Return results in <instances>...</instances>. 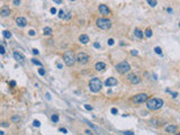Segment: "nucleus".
I'll use <instances>...</instances> for the list:
<instances>
[{
  "mask_svg": "<svg viewBox=\"0 0 180 135\" xmlns=\"http://www.w3.org/2000/svg\"><path fill=\"white\" fill-rule=\"evenodd\" d=\"M33 53H34V54H39V52H38V50H36V48H33Z\"/></svg>",
  "mask_w": 180,
  "mask_h": 135,
  "instance_id": "nucleus-39",
  "label": "nucleus"
},
{
  "mask_svg": "<svg viewBox=\"0 0 180 135\" xmlns=\"http://www.w3.org/2000/svg\"><path fill=\"white\" fill-rule=\"evenodd\" d=\"M108 44H109V45H114V39H113V38H109V39H108Z\"/></svg>",
  "mask_w": 180,
  "mask_h": 135,
  "instance_id": "nucleus-34",
  "label": "nucleus"
},
{
  "mask_svg": "<svg viewBox=\"0 0 180 135\" xmlns=\"http://www.w3.org/2000/svg\"><path fill=\"white\" fill-rule=\"evenodd\" d=\"M99 11H100V14H101V15H104V16H107V15H109V14H110V9L108 8L106 5H99Z\"/></svg>",
  "mask_w": 180,
  "mask_h": 135,
  "instance_id": "nucleus-9",
  "label": "nucleus"
},
{
  "mask_svg": "<svg viewBox=\"0 0 180 135\" xmlns=\"http://www.w3.org/2000/svg\"><path fill=\"white\" fill-rule=\"evenodd\" d=\"M32 62L34 64H37V65H39V67H42V63L39 62L38 60H36V59H32Z\"/></svg>",
  "mask_w": 180,
  "mask_h": 135,
  "instance_id": "nucleus-26",
  "label": "nucleus"
},
{
  "mask_svg": "<svg viewBox=\"0 0 180 135\" xmlns=\"http://www.w3.org/2000/svg\"><path fill=\"white\" fill-rule=\"evenodd\" d=\"M97 26L101 29H109L112 27V21L109 19H106V18H99V19H97Z\"/></svg>",
  "mask_w": 180,
  "mask_h": 135,
  "instance_id": "nucleus-4",
  "label": "nucleus"
},
{
  "mask_svg": "<svg viewBox=\"0 0 180 135\" xmlns=\"http://www.w3.org/2000/svg\"><path fill=\"white\" fill-rule=\"evenodd\" d=\"M63 59H64V62L68 67H72L74 62L77 61V56L73 53V51H65L64 55H63Z\"/></svg>",
  "mask_w": 180,
  "mask_h": 135,
  "instance_id": "nucleus-2",
  "label": "nucleus"
},
{
  "mask_svg": "<svg viewBox=\"0 0 180 135\" xmlns=\"http://www.w3.org/2000/svg\"><path fill=\"white\" fill-rule=\"evenodd\" d=\"M134 35H135L136 37H138V38L143 37V33H142V30H140L138 28H136V29L134 30Z\"/></svg>",
  "mask_w": 180,
  "mask_h": 135,
  "instance_id": "nucleus-18",
  "label": "nucleus"
},
{
  "mask_svg": "<svg viewBox=\"0 0 180 135\" xmlns=\"http://www.w3.org/2000/svg\"><path fill=\"white\" fill-rule=\"evenodd\" d=\"M43 33H44V35H46V36H50V35H52L53 30H52L51 27H44Z\"/></svg>",
  "mask_w": 180,
  "mask_h": 135,
  "instance_id": "nucleus-17",
  "label": "nucleus"
},
{
  "mask_svg": "<svg viewBox=\"0 0 180 135\" xmlns=\"http://www.w3.org/2000/svg\"><path fill=\"white\" fill-rule=\"evenodd\" d=\"M28 34H29L30 36H34V35H35V30H33V29H30L29 32H28Z\"/></svg>",
  "mask_w": 180,
  "mask_h": 135,
  "instance_id": "nucleus-35",
  "label": "nucleus"
},
{
  "mask_svg": "<svg viewBox=\"0 0 180 135\" xmlns=\"http://www.w3.org/2000/svg\"><path fill=\"white\" fill-rule=\"evenodd\" d=\"M86 134H92V133H91V131H86Z\"/></svg>",
  "mask_w": 180,
  "mask_h": 135,
  "instance_id": "nucleus-47",
  "label": "nucleus"
},
{
  "mask_svg": "<svg viewBox=\"0 0 180 135\" xmlns=\"http://www.w3.org/2000/svg\"><path fill=\"white\" fill-rule=\"evenodd\" d=\"M57 68H59V69H62V64L59 63V64H57Z\"/></svg>",
  "mask_w": 180,
  "mask_h": 135,
  "instance_id": "nucleus-46",
  "label": "nucleus"
},
{
  "mask_svg": "<svg viewBox=\"0 0 180 135\" xmlns=\"http://www.w3.org/2000/svg\"><path fill=\"white\" fill-rule=\"evenodd\" d=\"M59 131L61 132V133H64V134H66V133H68V131H66V128H64V127H61L60 130H59Z\"/></svg>",
  "mask_w": 180,
  "mask_h": 135,
  "instance_id": "nucleus-30",
  "label": "nucleus"
},
{
  "mask_svg": "<svg viewBox=\"0 0 180 135\" xmlns=\"http://www.w3.org/2000/svg\"><path fill=\"white\" fill-rule=\"evenodd\" d=\"M54 2H56V4H61V0H54Z\"/></svg>",
  "mask_w": 180,
  "mask_h": 135,
  "instance_id": "nucleus-44",
  "label": "nucleus"
},
{
  "mask_svg": "<svg viewBox=\"0 0 180 135\" xmlns=\"http://www.w3.org/2000/svg\"><path fill=\"white\" fill-rule=\"evenodd\" d=\"M146 106L150 110H158L163 106V100L161 98H151L147 99Z\"/></svg>",
  "mask_w": 180,
  "mask_h": 135,
  "instance_id": "nucleus-1",
  "label": "nucleus"
},
{
  "mask_svg": "<svg viewBox=\"0 0 180 135\" xmlns=\"http://www.w3.org/2000/svg\"><path fill=\"white\" fill-rule=\"evenodd\" d=\"M179 27H180V23H179Z\"/></svg>",
  "mask_w": 180,
  "mask_h": 135,
  "instance_id": "nucleus-49",
  "label": "nucleus"
},
{
  "mask_svg": "<svg viewBox=\"0 0 180 135\" xmlns=\"http://www.w3.org/2000/svg\"><path fill=\"white\" fill-rule=\"evenodd\" d=\"M154 52L156 54H162V50H161V47H159V46H156L154 48Z\"/></svg>",
  "mask_w": 180,
  "mask_h": 135,
  "instance_id": "nucleus-24",
  "label": "nucleus"
},
{
  "mask_svg": "<svg viewBox=\"0 0 180 135\" xmlns=\"http://www.w3.org/2000/svg\"><path fill=\"white\" fill-rule=\"evenodd\" d=\"M59 17H60V18H64L65 17V13L63 10H60V11H59Z\"/></svg>",
  "mask_w": 180,
  "mask_h": 135,
  "instance_id": "nucleus-27",
  "label": "nucleus"
},
{
  "mask_svg": "<svg viewBox=\"0 0 180 135\" xmlns=\"http://www.w3.org/2000/svg\"><path fill=\"white\" fill-rule=\"evenodd\" d=\"M14 5L15 6H19L20 5V0H14Z\"/></svg>",
  "mask_w": 180,
  "mask_h": 135,
  "instance_id": "nucleus-32",
  "label": "nucleus"
},
{
  "mask_svg": "<svg viewBox=\"0 0 180 135\" xmlns=\"http://www.w3.org/2000/svg\"><path fill=\"white\" fill-rule=\"evenodd\" d=\"M117 113H118V111H117V109H116V108H112V114L116 115Z\"/></svg>",
  "mask_w": 180,
  "mask_h": 135,
  "instance_id": "nucleus-36",
  "label": "nucleus"
},
{
  "mask_svg": "<svg viewBox=\"0 0 180 135\" xmlns=\"http://www.w3.org/2000/svg\"><path fill=\"white\" fill-rule=\"evenodd\" d=\"M5 52H6V50H5V45H4V43H2V45L0 46V53H1V54H5Z\"/></svg>",
  "mask_w": 180,
  "mask_h": 135,
  "instance_id": "nucleus-28",
  "label": "nucleus"
},
{
  "mask_svg": "<svg viewBox=\"0 0 180 135\" xmlns=\"http://www.w3.org/2000/svg\"><path fill=\"white\" fill-rule=\"evenodd\" d=\"M101 88H103V83H101V81L99 80V79L94 78V79L90 80L89 89L92 91V92H99V91L101 90Z\"/></svg>",
  "mask_w": 180,
  "mask_h": 135,
  "instance_id": "nucleus-3",
  "label": "nucleus"
},
{
  "mask_svg": "<svg viewBox=\"0 0 180 135\" xmlns=\"http://www.w3.org/2000/svg\"><path fill=\"white\" fill-rule=\"evenodd\" d=\"M79 41H80L82 44H87V43L89 42V37H88V35L82 34V35H80V36H79Z\"/></svg>",
  "mask_w": 180,
  "mask_h": 135,
  "instance_id": "nucleus-16",
  "label": "nucleus"
},
{
  "mask_svg": "<svg viewBox=\"0 0 180 135\" xmlns=\"http://www.w3.org/2000/svg\"><path fill=\"white\" fill-rule=\"evenodd\" d=\"M127 80L131 82V83L133 84H137L141 82V79H140V77H137L136 74H128L127 76Z\"/></svg>",
  "mask_w": 180,
  "mask_h": 135,
  "instance_id": "nucleus-8",
  "label": "nucleus"
},
{
  "mask_svg": "<svg viewBox=\"0 0 180 135\" xmlns=\"http://www.w3.org/2000/svg\"><path fill=\"white\" fill-rule=\"evenodd\" d=\"M1 126L2 127H7V126H9V123H1Z\"/></svg>",
  "mask_w": 180,
  "mask_h": 135,
  "instance_id": "nucleus-37",
  "label": "nucleus"
},
{
  "mask_svg": "<svg viewBox=\"0 0 180 135\" xmlns=\"http://www.w3.org/2000/svg\"><path fill=\"white\" fill-rule=\"evenodd\" d=\"M94 47H96V48H100V44H99L98 42L94 43Z\"/></svg>",
  "mask_w": 180,
  "mask_h": 135,
  "instance_id": "nucleus-33",
  "label": "nucleus"
},
{
  "mask_svg": "<svg viewBox=\"0 0 180 135\" xmlns=\"http://www.w3.org/2000/svg\"><path fill=\"white\" fill-rule=\"evenodd\" d=\"M56 11H57V10H56L54 7H53V8H51V13L53 14V15H54V14H56Z\"/></svg>",
  "mask_w": 180,
  "mask_h": 135,
  "instance_id": "nucleus-38",
  "label": "nucleus"
},
{
  "mask_svg": "<svg viewBox=\"0 0 180 135\" xmlns=\"http://www.w3.org/2000/svg\"><path fill=\"white\" fill-rule=\"evenodd\" d=\"M145 36L146 37H151V36H152V30L147 28V29L145 30Z\"/></svg>",
  "mask_w": 180,
  "mask_h": 135,
  "instance_id": "nucleus-23",
  "label": "nucleus"
},
{
  "mask_svg": "<svg viewBox=\"0 0 180 135\" xmlns=\"http://www.w3.org/2000/svg\"><path fill=\"white\" fill-rule=\"evenodd\" d=\"M167 10H168V13H172V9L171 8H168Z\"/></svg>",
  "mask_w": 180,
  "mask_h": 135,
  "instance_id": "nucleus-45",
  "label": "nucleus"
},
{
  "mask_svg": "<svg viewBox=\"0 0 180 135\" xmlns=\"http://www.w3.org/2000/svg\"><path fill=\"white\" fill-rule=\"evenodd\" d=\"M124 134H126V135H134V133H133V132H124Z\"/></svg>",
  "mask_w": 180,
  "mask_h": 135,
  "instance_id": "nucleus-40",
  "label": "nucleus"
},
{
  "mask_svg": "<svg viewBox=\"0 0 180 135\" xmlns=\"http://www.w3.org/2000/svg\"><path fill=\"white\" fill-rule=\"evenodd\" d=\"M77 61L80 64L88 63V61H89V55L87 54V53H83V52H81V53H79V54L77 55Z\"/></svg>",
  "mask_w": 180,
  "mask_h": 135,
  "instance_id": "nucleus-7",
  "label": "nucleus"
},
{
  "mask_svg": "<svg viewBox=\"0 0 180 135\" xmlns=\"http://www.w3.org/2000/svg\"><path fill=\"white\" fill-rule=\"evenodd\" d=\"M132 54H133V55H137V51L136 50H133V51H132Z\"/></svg>",
  "mask_w": 180,
  "mask_h": 135,
  "instance_id": "nucleus-42",
  "label": "nucleus"
},
{
  "mask_svg": "<svg viewBox=\"0 0 180 135\" xmlns=\"http://www.w3.org/2000/svg\"><path fill=\"white\" fill-rule=\"evenodd\" d=\"M85 108H86L87 110H92V106H90V105H88V104H86V105H85Z\"/></svg>",
  "mask_w": 180,
  "mask_h": 135,
  "instance_id": "nucleus-29",
  "label": "nucleus"
},
{
  "mask_svg": "<svg viewBox=\"0 0 180 135\" xmlns=\"http://www.w3.org/2000/svg\"><path fill=\"white\" fill-rule=\"evenodd\" d=\"M2 35H4V37L5 38H11V33H10V32H9V30H4V32H2Z\"/></svg>",
  "mask_w": 180,
  "mask_h": 135,
  "instance_id": "nucleus-19",
  "label": "nucleus"
},
{
  "mask_svg": "<svg viewBox=\"0 0 180 135\" xmlns=\"http://www.w3.org/2000/svg\"><path fill=\"white\" fill-rule=\"evenodd\" d=\"M147 99H149V96L146 93H138L132 98V101L135 104H143V102L147 101Z\"/></svg>",
  "mask_w": 180,
  "mask_h": 135,
  "instance_id": "nucleus-6",
  "label": "nucleus"
},
{
  "mask_svg": "<svg viewBox=\"0 0 180 135\" xmlns=\"http://www.w3.org/2000/svg\"><path fill=\"white\" fill-rule=\"evenodd\" d=\"M95 68H96L97 71H104V70L106 69V64L104 63V62H97L96 65H95Z\"/></svg>",
  "mask_w": 180,
  "mask_h": 135,
  "instance_id": "nucleus-15",
  "label": "nucleus"
},
{
  "mask_svg": "<svg viewBox=\"0 0 180 135\" xmlns=\"http://www.w3.org/2000/svg\"><path fill=\"white\" fill-rule=\"evenodd\" d=\"M20 121V117L19 116H17V115H15V116H13L11 117V122H14V123H18Z\"/></svg>",
  "mask_w": 180,
  "mask_h": 135,
  "instance_id": "nucleus-21",
  "label": "nucleus"
},
{
  "mask_svg": "<svg viewBox=\"0 0 180 135\" xmlns=\"http://www.w3.org/2000/svg\"><path fill=\"white\" fill-rule=\"evenodd\" d=\"M118 81L115 78H108L107 80L105 81V86L106 87H114V86H117Z\"/></svg>",
  "mask_w": 180,
  "mask_h": 135,
  "instance_id": "nucleus-11",
  "label": "nucleus"
},
{
  "mask_svg": "<svg viewBox=\"0 0 180 135\" xmlns=\"http://www.w3.org/2000/svg\"><path fill=\"white\" fill-rule=\"evenodd\" d=\"M10 86H11V87H15V86H16V82H15V81H10Z\"/></svg>",
  "mask_w": 180,
  "mask_h": 135,
  "instance_id": "nucleus-41",
  "label": "nucleus"
},
{
  "mask_svg": "<svg viewBox=\"0 0 180 135\" xmlns=\"http://www.w3.org/2000/svg\"><path fill=\"white\" fill-rule=\"evenodd\" d=\"M14 59L18 61V62H24L25 61V56L20 53V52H14Z\"/></svg>",
  "mask_w": 180,
  "mask_h": 135,
  "instance_id": "nucleus-12",
  "label": "nucleus"
},
{
  "mask_svg": "<svg viewBox=\"0 0 180 135\" xmlns=\"http://www.w3.org/2000/svg\"><path fill=\"white\" fill-rule=\"evenodd\" d=\"M38 73L41 74V76H44V74H45V71H44V69H42V68H41V69L38 70Z\"/></svg>",
  "mask_w": 180,
  "mask_h": 135,
  "instance_id": "nucleus-31",
  "label": "nucleus"
},
{
  "mask_svg": "<svg viewBox=\"0 0 180 135\" xmlns=\"http://www.w3.org/2000/svg\"><path fill=\"white\" fill-rule=\"evenodd\" d=\"M171 95H172V97H173V98H176L177 96H178V93H177V92H172Z\"/></svg>",
  "mask_w": 180,
  "mask_h": 135,
  "instance_id": "nucleus-43",
  "label": "nucleus"
},
{
  "mask_svg": "<svg viewBox=\"0 0 180 135\" xmlns=\"http://www.w3.org/2000/svg\"><path fill=\"white\" fill-rule=\"evenodd\" d=\"M177 131H178V127L176 125H169L166 127V132L168 134H175V133H177Z\"/></svg>",
  "mask_w": 180,
  "mask_h": 135,
  "instance_id": "nucleus-13",
  "label": "nucleus"
},
{
  "mask_svg": "<svg viewBox=\"0 0 180 135\" xmlns=\"http://www.w3.org/2000/svg\"><path fill=\"white\" fill-rule=\"evenodd\" d=\"M16 25L18 27H25L27 25V20H26L25 17H18L16 18Z\"/></svg>",
  "mask_w": 180,
  "mask_h": 135,
  "instance_id": "nucleus-10",
  "label": "nucleus"
},
{
  "mask_svg": "<svg viewBox=\"0 0 180 135\" xmlns=\"http://www.w3.org/2000/svg\"><path fill=\"white\" fill-rule=\"evenodd\" d=\"M0 15L2 17H7L10 15V8L9 7H2L0 10Z\"/></svg>",
  "mask_w": 180,
  "mask_h": 135,
  "instance_id": "nucleus-14",
  "label": "nucleus"
},
{
  "mask_svg": "<svg viewBox=\"0 0 180 135\" xmlns=\"http://www.w3.org/2000/svg\"><path fill=\"white\" fill-rule=\"evenodd\" d=\"M51 119H52V122L53 123H57L59 122V116H57V115H52Z\"/></svg>",
  "mask_w": 180,
  "mask_h": 135,
  "instance_id": "nucleus-22",
  "label": "nucleus"
},
{
  "mask_svg": "<svg viewBox=\"0 0 180 135\" xmlns=\"http://www.w3.org/2000/svg\"><path fill=\"white\" fill-rule=\"evenodd\" d=\"M115 68L119 73H123V74L129 72V70H131V65H129L127 62H120V63H118Z\"/></svg>",
  "mask_w": 180,
  "mask_h": 135,
  "instance_id": "nucleus-5",
  "label": "nucleus"
},
{
  "mask_svg": "<svg viewBox=\"0 0 180 135\" xmlns=\"http://www.w3.org/2000/svg\"><path fill=\"white\" fill-rule=\"evenodd\" d=\"M33 125H34L35 127H39V126H41V122H39V121H37V119H35L34 122H33Z\"/></svg>",
  "mask_w": 180,
  "mask_h": 135,
  "instance_id": "nucleus-25",
  "label": "nucleus"
},
{
  "mask_svg": "<svg viewBox=\"0 0 180 135\" xmlns=\"http://www.w3.org/2000/svg\"><path fill=\"white\" fill-rule=\"evenodd\" d=\"M147 4L150 5L151 7H155L158 5V1L156 0H147Z\"/></svg>",
  "mask_w": 180,
  "mask_h": 135,
  "instance_id": "nucleus-20",
  "label": "nucleus"
},
{
  "mask_svg": "<svg viewBox=\"0 0 180 135\" xmlns=\"http://www.w3.org/2000/svg\"><path fill=\"white\" fill-rule=\"evenodd\" d=\"M70 1H74V0H70Z\"/></svg>",
  "mask_w": 180,
  "mask_h": 135,
  "instance_id": "nucleus-48",
  "label": "nucleus"
}]
</instances>
